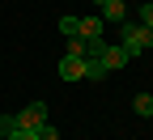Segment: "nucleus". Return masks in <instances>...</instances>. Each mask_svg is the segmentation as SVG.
<instances>
[{"label": "nucleus", "instance_id": "f257e3e1", "mask_svg": "<svg viewBox=\"0 0 153 140\" xmlns=\"http://www.w3.org/2000/svg\"><path fill=\"white\" fill-rule=\"evenodd\" d=\"M149 43H153V30L149 26H140V21H123V34H119V47L136 59V55H145L149 51Z\"/></svg>", "mask_w": 153, "mask_h": 140}, {"label": "nucleus", "instance_id": "f03ea898", "mask_svg": "<svg viewBox=\"0 0 153 140\" xmlns=\"http://www.w3.org/2000/svg\"><path fill=\"white\" fill-rule=\"evenodd\" d=\"M13 119H17V127H43L51 115H47V102H26V110H17Z\"/></svg>", "mask_w": 153, "mask_h": 140}, {"label": "nucleus", "instance_id": "7ed1b4c3", "mask_svg": "<svg viewBox=\"0 0 153 140\" xmlns=\"http://www.w3.org/2000/svg\"><path fill=\"white\" fill-rule=\"evenodd\" d=\"M106 21H102V17L98 13H89V17H81V26H76V34H81L85 38V43H106Z\"/></svg>", "mask_w": 153, "mask_h": 140}, {"label": "nucleus", "instance_id": "20e7f679", "mask_svg": "<svg viewBox=\"0 0 153 140\" xmlns=\"http://www.w3.org/2000/svg\"><path fill=\"white\" fill-rule=\"evenodd\" d=\"M98 59H102V64H106V72H115V68H128V51L119 47V43H102V51H98Z\"/></svg>", "mask_w": 153, "mask_h": 140}, {"label": "nucleus", "instance_id": "39448f33", "mask_svg": "<svg viewBox=\"0 0 153 140\" xmlns=\"http://www.w3.org/2000/svg\"><path fill=\"white\" fill-rule=\"evenodd\" d=\"M98 17H102V21L123 26V21H128V0H102V4H98Z\"/></svg>", "mask_w": 153, "mask_h": 140}, {"label": "nucleus", "instance_id": "423d86ee", "mask_svg": "<svg viewBox=\"0 0 153 140\" xmlns=\"http://www.w3.org/2000/svg\"><path fill=\"white\" fill-rule=\"evenodd\" d=\"M60 81H85V59L64 55V59H60Z\"/></svg>", "mask_w": 153, "mask_h": 140}, {"label": "nucleus", "instance_id": "0eeeda50", "mask_svg": "<svg viewBox=\"0 0 153 140\" xmlns=\"http://www.w3.org/2000/svg\"><path fill=\"white\" fill-rule=\"evenodd\" d=\"M85 81H106V64H102L98 55H89V59H85Z\"/></svg>", "mask_w": 153, "mask_h": 140}, {"label": "nucleus", "instance_id": "6e6552de", "mask_svg": "<svg viewBox=\"0 0 153 140\" xmlns=\"http://www.w3.org/2000/svg\"><path fill=\"white\" fill-rule=\"evenodd\" d=\"M132 110H136L140 119H153V93H136L132 98Z\"/></svg>", "mask_w": 153, "mask_h": 140}, {"label": "nucleus", "instance_id": "1a4fd4ad", "mask_svg": "<svg viewBox=\"0 0 153 140\" xmlns=\"http://www.w3.org/2000/svg\"><path fill=\"white\" fill-rule=\"evenodd\" d=\"M76 26H81V17H72V13H64V17H60V34H64V38H72V34H76Z\"/></svg>", "mask_w": 153, "mask_h": 140}, {"label": "nucleus", "instance_id": "9d476101", "mask_svg": "<svg viewBox=\"0 0 153 140\" xmlns=\"http://www.w3.org/2000/svg\"><path fill=\"white\" fill-rule=\"evenodd\" d=\"M34 132H38V140H60V127H55V123H51V119H47V123H43V127H34Z\"/></svg>", "mask_w": 153, "mask_h": 140}, {"label": "nucleus", "instance_id": "9b49d317", "mask_svg": "<svg viewBox=\"0 0 153 140\" xmlns=\"http://www.w3.org/2000/svg\"><path fill=\"white\" fill-rule=\"evenodd\" d=\"M136 21H140V26H149V30H153V0H145V4H140V17H136Z\"/></svg>", "mask_w": 153, "mask_h": 140}, {"label": "nucleus", "instance_id": "f8f14e48", "mask_svg": "<svg viewBox=\"0 0 153 140\" xmlns=\"http://www.w3.org/2000/svg\"><path fill=\"white\" fill-rule=\"evenodd\" d=\"M9 140H38V132H34V127H13Z\"/></svg>", "mask_w": 153, "mask_h": 140}, {"label": "nucleus", "instance_id": "ddd939ff", "mask_svg": "<svg viewBox=\"0 0 153 140\" xmlns=\"http://www.w3.org/2000/svg\"><path fill=\"white\" fill-rule=\"evenodd\" d=\"M13 127H17V119H13V115H0V136H9Z\"/></svg>", "mask_w": 153, "mask_h": 140}, {"label": "nucleus", "instance_id": "4468645a", "mask_svg": "<svg viewBox=\"0 0 153 140\" xmlns=\"http://www.w3.org/2000/svg\"><path fill=\"white\" fill-rule=\"evenodd\" d=\"M149 51H153V43H149Z\"/></svg>", "mask_w": 153, "mask_h": 140}]
</instances>
